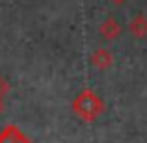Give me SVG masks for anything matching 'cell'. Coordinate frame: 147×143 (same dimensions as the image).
<instances>
[{
    "label": "cell",
    "mask_w": 147,
    "mask_h": 143,
    "mask_svg": "<svg viewBox=\"0 0 147 143\" xmlns=\"http://www.w3.org/2000/svg\"><path fill=\"white\" fill-rule=\"evenodd\" d=\"M111 2H113V4H125L127 0H111Z\"/></svg>",
    "instance_id": "obj_7"
},
{
    "label": "cell",
    "mask_w": 147,
    "mask_h": 143,
    "mask_svg": "<svg viewBox=\"0 0 147 143\" xmlns=\"http://www.w3.org/2000/svg\"><path fill=\"white\" fill-rule=\"evenodd\" d=\"M72 109L82 121L92 123L103 113V101L94 90H84L74 97Z\"/></svg>",
    "instance_id": "obj_1"
},
{
    "label": "cell",
    "mask_w": 147,
    "mask_h": 143,
    "mask_svg": "<svg viewBox=\"0 0 147 143\" xmlns=\"http://www.w3.org/2000/svg\"><path fill=\"white\" fill-rule=\"evenodd\" d=\"M99 36H101L103 40H107V42L117 40V38L121 36V26H119V22H117L113 16H107L103 22L99 24Z\"/></svg>",
    "instance_id": "obj_2"
},
{
    "label": "cell",
    "mask_w": 147,
    "mask_h": 143,
    "mask_svg": "<svg viewBox=\"0 0 147 143\" xmlns=\"http://www.w3.org/2000/svg\"><path fill=\"white\" fill-rule=\"evenodd\" d=\"M90 62H92V66L96 70H107L113 64V56H111V52L107 48H98V50H94Z\"/></svg>",
    "instance_id": "obj_4"
},
{
    "label": "cell",
    "mask_w": 147,
    "mask_h": 143,
    "mask_svg": "<svg viewBox=\"0 0 147 143\" xmlns=\"http://www.w3.org/2000/svg\"><path fill=\"white\" fill-rule=\"evenodd\" d=\"M0 143H32L30 137L16 125H6L0 131Z\"/></svg>",
    "instance_id": "obj_3"
},
{
    "label": "cell",
    "mask_w": 147,
    "mask_h": 143,
    "mask_svg": "<svg viewBox=\"0 0 147 143\" xmlns=\"http://www.w3.org/2000/svg\"><path fill=\"white\" fill-rule=\"evenodd\" d=\"M129 32L133 38L141 40V38H147V16L145 14H135L129 22Z\"/></svg>",
    "instance_id": "obj_5"
},
{
    "label": "cell",
    "mask_w": 147,
    "mask_h": 143,
    "mask_svg": "<svg viewBox=\"0 0 147 143\" xmlns=\"http://www.w3.org/2000/svg\"><path fill=\"white\" fill-rule=\"evenodd\" d=\"M8 90H10V88H8V82H6V80H4V78L0 76V101H2V99L6 97Z\"/></svg>",
    "instance_id": "obj_6"
},
{
    "label": "cell",
    "mask_w": 147,
    "mask_h": 143,
    "mask_svg": "<svg viewBox=\"0 0 147 143\" xmlns=\"http://www.w3.org/2000/svg\"><path fill=\"white\" fill-rule=\"evenodd\" d=\"M0 111H2V101H0Z\"/></svg>",
    "instance_id": "obj_8"
}]
</instances>
